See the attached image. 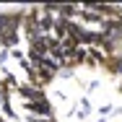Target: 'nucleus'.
I'll return each instance as SVG.
<instances>
[{
	"mask_svg": "<svg viewBox=\"0 0 122 122\" xmlns=\"http://www.w3.org/2000/svg\"><path fill=\"white\" fill-rule=\"evenodd\" d=\"M16 94L21 96V101H39V99H47L44 88H36V86H31V83H18Z\"/></svg>",
	"mask_w": 122,
	"mask_h": 122,
	"instance_id": "obj_3",
	"label": "nucleus"
},
{
	"mask_svg": "<svg viewBox=\"0 0 122 122\" xmlns=\"http://www.w3.org/2000/svg\"><path fill=\"white\" fill-rule=\"evenodd\" d=\"M60 78H73V68H60Z\"/></svg>",
	"mask_w": 122,
	"mask_h": 122,
	"instance_id": "obj_7",
	"label": "nucleus"
},
{
	"mask_svg": "<svg viewBox=\"0 0 122 122\" xmlns=\"http://www.w3.org/2000/svg\"><path fill=\"white\" fill-rule=\"evenodd\" d=\"M24 109H26V114H36V117H47V120L55 114V109H52L49 99H39V101H24Z\"/></svg>",
	"mask_w": 122,
	"mask_h": 122,
	"instance_id": "obj_2",
	"label": "nucleus"
},
{
	"mask_svg": "<svg viewBox=\"0 0 122 122\" xmlns=\"http://www.w3.org/2000/svg\"><path fill=\"white\" fill-rule=\"evenodd\" d=\"M78 122H81V120H78Z\"/></svg>",
	"mask_w": 122,
	"mask_h": 122,
	"instance_id": "obj_15",
	"label": "nucleus"
},
{
	"mask_svg": "<svg viewBox=\"0 0 122 122\" xmlns=\"http://www.w3.org/2000/svg\"><path fill=\"white\" fill-rule=\"evenodd\" d=\"M57 16L65 21H75L81 16V5H68V3H57Z\"/></svg>",
	"mask_w": 122,
	"mask_h": 122,
	"instance_id": "obj_4",
	"label": "nucleus"
},
{
	"mask_svg": "<svg viewBox=\"0 0 122 122\" xmlns=\"http://www.w3.org/2000/svg\"><path fill=\"white\" fill-rule=\"evenodd\" d=\"M8 60H10V49H0V68H5Z\"/></svg>",
	"mask_w": 122,
	"mask_h": 122,
	"instance_id": "obj_5",
	"label": "nucleus"
},
{
	"mask_svg": "<svg viewBox=\"0 0 122 122\" xmlns=\"http://www.w3.org/2000/svg\"><path fill=\"white\" fill-rule=\"evenodd\" d=\"M99 114H101V117H104V114H112V107H109V104H104V107H99Z\"/></svg>",
	"mask_w": 122,
	"mask_h": 122,
	"instance_id": "obj_8",
	"label": "nucleus"
},
{
	"mask_svg": "<svg viewBox=\"0 0 122 122\" xmlns=\"http://www.w3.org/2000/svg\"><path fill=\"white\" fill-rule=\"evenodd\" d=\"M117 112H120V114H122V109H117Z\"/></svg>",
	"mask_w": 122,
	"mask_h": 122,
	"instance_id": "obj_13",
	"label": "nucleus"
},
{
	"mask_svg": "<svg viewBox=\"0 0 122 122\" xmlns=\"http://www.w3.org/2000/svg\"><path fill=\"white\" fill-rule=\"evenodd\" d=\"M47 122H57V120H55V117H49V120H47Z\"/></svg>",
	"mask_w": 122,
	"mask_h": 122,
	"instance_id": "obj_10",
	"label": "nucleus"
},
{
	"mask_svg": "<svg viewBox=\"0 0 122 122\" xmlns=\"http://www.w3.org/2000/svg\"><path fill=\"white\" fill-rule=\"evenodd\" d=\"M120 10H122V5H120Z\"/></svg>",
	"mask_w": 122,
	"mask_h": 122,
	"instance_id": "obj_14",
	"label": "nucleus"
},
{
	"mask_svg": "<svg viewBox=\"0 0 122 122\" xmlns=\"http://www.w3.org/2000/svg\"><path fill=\"white\" fill-rule=\"evenodd\" d=\"M26 18V8L18 10H8V13H0V34H10V31H21Z\"/></svg>",
	"mask_w": 122,
	"mask_h": 122,
	"instance_id": "obj_1",
	"label": "nucleus"
},
{
	"mask_svg": "<svg viewBox=\"0 0 122 122\" xmlns=\"http://www.w3.org/2000/svg\"><path fill=\"white\" fill-rule=\"evenodd\" d=\"M81 112H83V114H88V112H91V101H88L86 96L81 99Z\"/></svg>",
	"mask_w": 122,
	"mask_h": 122,
	"instance_id": "obj_6",
	"label": "nucleus"
},
{
	"mask_svg": "<svg viewBox=\"0 0 122 122\" xmlns=\"http://www.w3.org/2000/svg\"><path fill=\"white\" fill-rule=\"evenodd\" d=\"M0 122H3V114H0Z\"/></svg>",
	"mask_w": 122,
	"mask_h": 122,
	"instance_id": "obj_12",
	"label": "nucleus"
},
{
	"mask_svg": "<svg viewBox=\"0 0 122 122\" xmlns=\"http://www.w3.org/2000/svg\"><path fill=\"white\" fill-rule=\"evenodd\" d=\"M120 94H122V81H120Z\"/></svg>",
	"mask_w": 122,
	"mask_h": 122,
	"instance_id": "obj_11",
	"label": "nucleus"
},
{
	"mask_svg": "<svg viewBox=\"0 0 122 122\" xmlns=\"http://www.w3.org/2000/svg\"><path fill=\"white\" fill-rule=\"evenodd\" d=\"M96 122H107V120H104V117H99V120H96Z\"/></svg>",
	"mask_w": 122,
	"mask_h": 122,
	"instance_id": "obj_9",
	"label": "nucleus"
}]
</instances>
